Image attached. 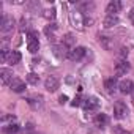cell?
<instances>
[{
  "mask_svg": "<svg viewBox=\"0 0 134 134\" xmlns=\"http://www.w3.org/2000/svg\"><path fill=\"white\" fill-rule=\"evenodd\" d=\"M44 87L47 92H55L58 88V79L55 76H47L46 81H44Z\"/></svg>",
  "mask_w": 134,
  "mask_h": 134,
  "instance_id": "30bf717a",
  "label": "cell"
},
{
  "mask_svg": "<svg viewBox=\"0 0 134 134\" xmlns=\"http://www.w3.org/2000/svg\"><path fill=\"white\" fill-rule=\"evenodd\" d=\"M27 82L32 84V85H38V82H40V76L35 74V73H30V74L27 76Z\"/></svg>",
  "mask_w": 134,
  "mask_h": 134,
  "instance_id": "7402d4cb",
  "label": "cell"
},
{
  "mask_svg": "<svg viewBox=\"0 0 134 134\" xmlns=\"http://www.w3.org/2000/svg\"><path fill=\"white\" fill-rule=\"evenodd\" d=\"M107 123H109V117H107L106 114H98V115L95 117V126H98V128H106Z\"/></svg>",
  "mask_w": 134,
  "mask_h": 134,
  "instance_id": "5bb4252c",
  "label": "cell"
},
{
  "mask_svg": "<svg viewBox=\"0 0 134 134\" xmlns=\"http://www.w3.org/2000/svg\"><path fill=\"white\" fill-rule=\"evenodd\" d=\"M129 21H131L132 25H134V8H131V11H129Z\"/></svg>",
  "mask_w": 134,
  "mask_h": 134,
  "instance_id": "4316f807",
  "label": "cell"
},
{
  "mask_svg": "<svg viewBox=\"0 0 134 134\" xmlns=\"http://www.w3.org/2000/svg\"><path fill=\"white\" fill-rule=\"evenodd\" d=\"M114 115L118 120H121V118H125L128 115V107H126V104L123 101H117L114 104Z\"/></svg>",
  "mask_w": 134,
  "mask_h": 134,
  "instance_id": "8992f818",
  "label": "cell"
},
{
  "mask_svg": "<svg viewBox=\"0 0 134 134\" xmlns=\"http://www.w3.org/2000/svg\"><path fill=\"white\" fill-rule=\"evenodd\" d=\"M43 16H44L46 19H54V18H55V10H54V8H51V10H46Z\"/></svg>",
  "mask_w": 134,
  "mask_h": 134,
  "instance_id": "cb8c5ba5",
  "label": "cell"
},
{
  "mask_svg": "<svg viewBox=\"0 0 134 134\" xmlns=\"http://www.w3.org/2000/svg\"><path fill=\"white\" fill-rule=\"evenodd\" d=\"M81 104H84V103H82V98H81V95H79V96H76V98L73 99L71 106H73V107H77V106H81Z\"/></svg>",
  "mask_w": 134,
  "mask_h": 134,
  "instance_id": "d4e9b609",
  "label": "cell"
},
{
  "mask_svg": "<svg viewBox=\"0 0 134 134\" xmlns=\"http://www.w3.org/2000/svg\"><path fill=\"white\" fill-rule=\"evenodd\" d=\"M129 70H131V65L126 60H118L115 63V74L117 76H125Z\"/></svg>",
  "mask_w": 134,
  "mask_h": 134,
  "instance_id": "52a82bcc",
  "label": "cell"
},
{
  "mask_svg": "<svg viewBox=\"0 0 134 134\" xmlns=\"http://www.w3.org/2000/svg\"><path fill=\"white\" fill-rule=\"evenodd\" d=\"M66 99H68V96L62 95V96H60V104H65V103H66Z\"/></svg>",
  "mask_w": 134,
  "mask_h": 134,
  "instance_id": "83f0119b",
  "label": "cell"
},
{
  "mask_svg": "<svg viewBox=\"0 0 134 134\" xmlns=\"http://www.w3.org/2000/svg\"><path fill=\"white\" fill-rule=\"evenodd\" d=\"M14 29V19L11 16H2V21H0V30L2 33H10Z\"/></svg>",
  "mask_w": 134,
  "mask_h": 134,
  "instance_id": "277c9868",
  "label": "cell"
},
{
  "mask_svg": "<svg viewBox=\"0 0 134 134\" xmlns=\"http://www.w3.org/2000/svg\"><path fill=\"white\" fill-rule=\"evenodd\" d=\"M21 58H22V55H21L19 51H11L10 58H8V63H10V65H16V63L21 62Z\"/></svg>",
  "mask_w": 134,
  "mask_h": 134,
  "instance_id": "ac0fdd59",
  "label": "cell"
},
{
  "mask_svg": "<svg viewBox=\"0 0 134 134\" xmlns=\"http://www.w3.org/2000/svg\"><path fill=\"white\" fill-rule=\"evenodd\" d=\"M104 87H106V92L109 95H114L118 88V82H117V77H110V79H106L104 82Z\"/></svg>",
  "mask_w": 134,
  "mask_h": 134,
  "instance_id": "7c38bea8",
  "label": "cell"
},
{
  "mask_svg": "<svg viewBox=\"0 0 134 134\" xmlns=\"http://www.w3.org/2000/svg\"><path fill=\"white\" fill-rule=\"evenodd\" d=\"M120 10H121V3L118 0H112L106 8V13H107V16H117V13H120Z\"/></svg>",
  "mask_w": 134,
  "mask_h": 134,
  "instance_id": "9c48e42d",
  "label": "cell"
},
{
  "mask_svg": "<svg viewBox=\"0 0 134 134\" xmlns=\"http://www.w3.org/2000/svg\"><path fill=\"white\" fill-rule=\"evenodd\" d=\"M19 132V126L16 123H10L3 126V134H18Z\"/></svg>",
  "mask_w": 134,
  "mask_h": 134,
  "instance_id": "d6986e66",
  "label": "cell"
},
{
  "mask_svg": "<svg viewBox=\"0 0 134 134\" xmlns=\"http://www.w3.org/2000/svg\"><path fill=\"white\" fill-rule=\"evenodd\" d=\"M10 54H11V51L7 47V46H3L2 47V51H0V62H8V58H10Z\"/></svg>",
  "mask_w": 134,
  "mask_h": 134,
  "instance_id": "44dd1931",
  "label": "cell"
},
{
  "mask_svg": "<svg viewBox=\"0 0 134 134\" xmlns=\"http://www.w3.org/2000/svg\"><path fill=\"white\" fill-rule=\"evenodd\" d=\"M112 134H131V132H128V131L123 129L121 126H114V128H112Z\"/></svg>",
  "mask_w": 134,
  "mask_h": 134,
  "instance_id": "603a6c76",
  "label": "cell"
},
{
  "mask_svg": "<svg viewBox=\"0 0 134 134\" xmlns=\"http://www.w3.org/2000/svg\"><path fill=\"white\" fill-rule=\"evenodd\" d=\"M126 55H128V47H121V49H120V58L125 60Z\"/></svg>",
  "mask_w": 134,
  "mask_h": 134,
  "instance_id": "484cf974",
  "label": "cell"
},
{
  "mask_svg": "<svg viewBox=\"0 0 134 134\" xmlns=\"http://www.w3.org/2000/svg\"><path fill=\"white\" fill-rule=\"evenodd\" d=\"M70 21H71V24H73L77 30H84V25H85V18H84V13H81L79 10L71 11V13H70Z\"/></svg>",
  "mask_w": 134,
  "mask_h": 134,
  "instance_id": "6da1fadb",
  "label": "cell"
},
{
  "mask_svg": "<svg viewBox=\"0 0 134 134\" xmlns=\"http://www.w3.org/2000/svg\"><path fill=\"white\" fill-rule=\"evenodd\" d=\"M85 52H87V49H85L84 46L73 47V49L70 51V54H68V58H70L71 62H79V60H82V58H84Z\"/></svg>",
  "mask_w": 134,
  "mask_h": 134,
  "instance_id": "5b68a950",
  "label": "cell"
},
{
  "mask_svg": "<svg viewBox=\"0 0 134 134\" xmlns=\"http://www.w3.org/2000/svg\"><path fill=\"white\" fill-rule=\"evenodd\" d=\"M10 87H11V90H13V92L21 93V92H24V90H25V82H24V81H21V79H18V77H14V79L11 81Z\"/></svg>",
  "mask_w": 134,
  "mask_h": 134,
  "instance_id": "4fadbf2b",
  "label": "cell"
},
{
  "mask_svg": "<svg viewBox=\"0 0 134 134\" xmlns=\"http://www.w3.org/2000/svg\"><path fill=\"white\" fill-rule=\"evenodd\" d=\"M29 101V104L33 107V109H41L43 107V96H32V98H29L27 99Z\"/></svg>",
  "mask_w": 134,
  "mask_h": 134,
  "instance_id": "2e32d148",
  "label": "cell"
},
{
  "mask_svg": "<svg viewBox=\"0 0 134 134\" xmlns=\"http://www.w3.org/2000/svg\"><path fill=\"white\" fill-rule=\"evenodd\" d=\"M13 79H14V77H13L11 70H7V68H2V70H0V81H2L3 85H10Z\"/></svg>",
  "mask_w": 134,
  "mask_h": 134,
  "instance_id": "8fae6325",
  "label": "cell"
},
{
  "mask_svg": "<svg viewBox=\"0 0 134 134\" xmlns=\"http://www.w3.org/2000/svg\"><path fill=\"white\" fill-rule=\"evenodd\" d=\"M74 43H76V38H74L73 33H66V35L63 36V40H62V44H63L66 49H73Z\"/></svg>",
  "mask_w": 134,
  "mask_h": 134,
  "instance_id": "9a60e30c",
  "label": "cell"
},
{
  "mask_svg": "<svg viewBox=\"0 0 134 134\" xmlns=\"http://www.w3.org/2000/svg\"><path fill=\"white\" fill-rule=\"evenodd\" d=\"M27 49H29L32 54L38 52V49H40V41H38V33H36V32H30V33H29V36H27Z\"/></svg>",
  "mask_w": 134,
  "mask_h": 134,
  "instance_id": "7a4b0ae2",
  "label": "cell"
},
{
  "mask_svg": "<svg viewBox=\"0 0 134 134\" xmlns=\"http://www.w3.org/2000/svg\"><path fill=\"white\" fill-rule=\"evenodd\" d=\"M84 110L87 112V114H92V112H96L98 109H99V99L96 98V96H90V98H87L85 101H84Z\"/></svg>",
  "mask_w": 134,
  "mask_h": 134,
  "instance_id": "3957f363",
  "label": "cell"
},
{
  "mask_svg": "<svg viewBox=\"0 0 134 134\" xmlns=\"http://www.w3.org/2000/svg\"><path fill=\"white\" fill-rule=\"evenodd\" d=\"M117 24H118V18L117 16H106L104 18V22H103V25L106 29H110V27H114Z\"/></svg>",
  "mask_w": 134,
  "mask_h": 134,
  "instance_id": "e0dca14e",
  "label": "cell"
},
{
  "mask_svg": "<svg viewBox=\"0 0 134 134\" xmlns=\"http://www.w3.org/2000/svg\"><path fill=\"white\" fill-rule=\"evenodd\" d=\"M57 32V25L55 24H49L46 29H44V33L47 35V38L49 40H54V33Z\"/></svg>",
  "mask_w": 134,
  "mask_h": 134,
  "instance_id": "ffe728a7",
  "label": "cell"
},
{
  "mask_svg": "<svg viewBox=\"0 0 134 134\" xmlns=\"http://www.w3.org/2000/svg\"><path fill=\"white\" fill-rule=\"evenodd\" d=\"M118 90H120L123 95H129V93L134 92V82L129 81V79H125V81H121V82L118 84Z\"/></svg>",
  "mask_w": 134,
  "mask_h": 134,
  "instance_id": "ba28073f",
  "label": "cell"
}]
</instances>
